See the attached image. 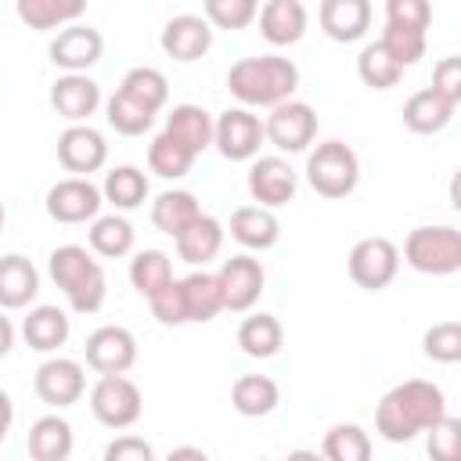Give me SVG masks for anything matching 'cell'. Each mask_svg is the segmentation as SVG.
I'll use <instances>...</instances> for the list:
<instances>
[{
	"label": "cell",
	"mask_w": 461,
	"mask_h": 461,
	"mask_svg": "<svg viewBox=\"0 0 461 461\" xmlns=\"http://www.w3.org/2000/svg\"><path fill=\"white\" fill-rule=\"evenodd\" d=\"M432 90L439 97H447L450 104H461V58L457 54L436 61V68H432Z\"/></svg>",
	"instance_id": "47"
},
{
	"label": "cell",
	"mask_w": 461,
	"mask_h": 461,
	"mask_svg": "<svg viewBox=\"0 0 461 461\" xmlns=\"http://www.w3.org/2000/svg\"><path fill=\"white\" fill-rule=\"evenodd\" d=\"M212 32H216V29L205 22V14H173V18L162 25L158 43H162L166 58L191 65V61H198V58L209 54Z\"/></svg>",
	"instance_id": "17"
},
{
	"label": "cell",
	"mask_w": 461,
	"mask_h": 461,
	"mask_svg": "<svg viewBox=\"0 0 461 461\" xmlns=\"http://www.w3.org/2000/svg\"><path fill=\"white\" fill-rule=\"evenodd\" d=\"M151 457H155L151 443H144L140 436H130V432L104 447V461H151Z\"/></svg>",
	"instance_id": "48"
},
{
	"label": "cell",
	"mask_w": 461,
	"mask_h": 461,
	"mask_svg": "<svg viewBox=\"0 0 461 461\" xmlns=\"http://www.w3.org/2000/svg\"><path fill=\"white\" fill-rule=\"evenodd\" d=\"M58 162L72 176H90L108 162V144L104 133L94 130L90 122H68L58 137Z\"/></svg>",
	"instance_id": "15"
},
{
	"label": "cell",
	"mask_w": 461,
	"mask_h": 461,
	"mask_svg": "<svg viewBox=\"0 0 461 461\" xmlns=\"http://www.w3.org/2000/svg\"><path fill=\"white\" fill-rule=\"evenodd\" d=\"M357 76H360V83L371 86V90H393V86L400 83L403 68H400V65L385 54V47L375 40V43H367V47L360 50V58H357Z\"/></svg>",
	"instance_id": "40"
},
{
	"label": "cell",
	"mask_w": 461,
	"mask_h": 461,
	"mask_svg": "<svg viewBox=\"0 0 461 461\" xmlns=\"http://www.w3.org/2000/svg\"><path fill=\"white\" fill-rule=\"evenodd\" d=\"M321 454H324L328 461H367V457H371V439H367V432H364L360 425L339 421V425H331V429L324 432Z\"/></svg>",
	"instance_id": "35"
},
{
	"label": "cell",
	"mask_w": 461,
	"mask_h": 461,
	"mask_svg": "<svg viewBox=\"0 0 461 461\" xmlns=\"http://www.w3.org/2000/svg\"><path fill=\"white\" fill-rule=\"evenodd\" d=\"M202 11H205V22L212 29H245L256 22L259 14V0H202Z\"/></svg>",
	"instance_id": "42"
},
{
	"label": "cell",
	"mask_w": 461,
	"mask_h": 461,
	"mask_svg": "<svg viewBox=\"0 0 461 461\" xmlns=\"http://www.w3.org/2000/svg\"><path fill=\"white\" fill-rule=\"evenodd\" d=\"M295 86H299V68L292 58H281V54L241 58L227 72V90L245 108H274L288 101Z\"/></svg>",
	"instance_id": "2"
},
{
	"label": "cell",
	"mask_w": 461,
	"mask_h": 461,
	"mask_svg": "<svg viewBox=\"0 0 461 461\" xmlns=\"http://www.w3.org/2000/svg\"><path fill=\"white\" fill-rule=\"evenodd\" d=\"M385 22L425 32L432 22V4L429 0H385Z\"/></svg>",
	"instance_id": "46"
},
{
	"label": "cell",
	"mask_w": 461,
	"mask_h": 461,
	"mask_svg": "<svg viewBox=\"0 0 461 461\" xmlns=\"http://www.w3.org/2000/svg\"><path fill=\"white\" fill-rule=\"evenodd\" d=\"M249 194L256 205H267V209H281L295 198V187H299V176L295 169L288 166L285 155H259L252 158L249 166Z\"/></svg>",
	"instance_id": "13"
},
{
	"label": "cell",
	"mask_w": 461,
	"mask_h": 461,
	"mask_svg": "<svg viewBox=\"0 0 461 461\" xmlns=\"http://www.w3.org/2000/svg\"><path fill=\"white\" fill-rule=\"evenodd\" d=\"M104 194L97 184H90V176H65L47 191V216L58 223H86L101 212Z\"/></svg>",
	"instance_id": "14"
},
{
	"label": "cell",
	"mask_w": 461,
	"mask_h": 461,
	"mask_svg": "<svg viewBox=\"0 0 461 461\" xmlns=\"http://www.w3.org/2000/svg\"><path fill=\"white\" fill-rule=\"evenodd\" d=\"M68 335H72V324H68V313L61 306H47V303L43 306H32L25 313V321H22V339L36 353L61 349L68 342Z\"/></svg>",
	"instance_id": "22"
},
{
	"label": "cell",
	"mask_w": 461,
	"mask_h": 461,
	"mask_svg": "<svg viewBox=\"0 0 461 461\" xmlns=\"http://www.w3.org/2000/svg\"><path fill=\"white\" fill-rule=\"evenodd\" d=\"M425 432H429L425 450H429L432 461H457L461 457V421L454 414H443Z\"/></svg>",
	"instance_id": "44"
},
{
	"label": "cell",
	"mask_w": 461,
	"mask_h": 461,
	"mask_svg": "<svg viewBox=\"0 0 461 461\" xmlns=\"http://www.w3.org/2000/svg\"><path fill=\"white\" fill-rule=\"evenodd\" d=\"M50 61L65 72H86L101 61L104 54V36L94 29V25H83V22H72L65 29H58V36L50 40L47 47Z\"/></svg>",
	"instance_id": "16"
},
{
	"label": "cell",
	"mask_w": 461,
	"mask_h": 461,
	"mask_svg": "<svg viewBox=\"0 0 461 461\" xmlns=\"http://www.w3.org/2000/svg\"><path fill=\"white\" fill-rule=\"evenodd\" d=\"M223 223L216 220V216H209V212H202L191 227H184L173 241H176V256L184 259V263H191V267H205L209 259H216L220 256V249H223Z\"/></svg>",
	"instance_id": "24"
},
{
	"label": "cell",
	"mask_w": 461,
	"mask_h": 461,
	"mask_svg": "<svg viewBox=\"0 0 461 461\" xmlns=\"http://www.w3.org/2000/svg\"><path fill=\"white\" fill-rule=\"evenodd\" d=\"M40 292V270L32 259L7 252L0 256V310H22L36 299Z\"/></svg>",
	"instance_id": "23"
},
{
	"label": "cell",
	"mask_w": 461,
	"mask_h": 461,
	"mask_svg": "<svg viewBox=\"0 0 461 461\" xmlns=\"http://www.w3.org/2000/svg\"><path fill=\"white\" fill-rule=\"evenodd\" d=\"M90 411L104 429H130L144 414V396L126 375H101L90 389Z\"/></svg>",
	"instance_id": "6"
},
{
	"label": "cell",
	"mask_w": 461,
	"mask_h": 461,
	"mask_svg": "<svg viewBox=\"0 0 461 461\" xmlns=\"http://www.w3.org/2000/svg\"><path fill=\"white\" fill-rule=\"evenodd\" d=\"M263 137L281 151V155H299L317 140V112L306 101H281L270 108L263 119Z\"/></svg>",
	"instance_id": "7"
},
{
	"label": "cell",
	"mask_w": 461,
	"mask_h": 461,
	"mask_svg": "<svg viewBox=\"0 0 461 461\" xmlns=\"http://www.w3.org/2000/svg\"><path fill=\"white\" fill-rule=\"evenodd\" d=\"M173 277V263L162 249H140L133 259H130V285L137 288V295H155L166 281Z\"/></svg>",
	"instance_id": "39"
},
{
	"label": "cell",
	"mask_w": 461,
	"mask_h": 461,
	"mask_svg": "<svg viewBox=\"0 0 461 461\" xmlns=\"http://www.w3.org/2000/svg\"><path fill=\"white\" fill-rule=\"evenodd\" d=\"M119 90L130 94L133 101H140L144 108H151L155 115H158V112L166 108V101H169V83H166V76H162L158 68H151V65L130 68V72L122 76Z\"/></svg>",
	"instance_id": "36"
},
{
	"label": "cell",
	"mask_w": 461,
	"mask_h": 461,
	"mask_svg": "<svg viewBox=\"0 0 461 461\" xmlns=\"http://www.w3.org/2000/svg\"><path fill=\"white\" fill-rule=\"evenodd\" d=\"M11 346H14V324L0 313V360L11 353Z\"/></svg>",
	"instance_id": "50"
},
{
	"label": "cell",
	"mask_w": 461,
	"mask_h": 461,
	"mask_svg": "<svg viewBox=\"0 0 461 461\" xmlns=\"http://www.w3.org/2000/svg\"><path fill=\"white\" fill-rule=\"evenodd\" d=\"M148 306H151V317L166 328H176V324H187V313H184V292H180V281L169 277L155 295H148Z\"/></svg>",
	"instance_id": "45"
},
{
	"label": "cell",
	"mask_w": 461,
	"mask_h": 461,
	"mask_svg": "<svg viewBox=\"0 0 461 461\" xmlns=\"http://www.w3.org/2000/svg\"><path fill=\"white\" fill-rule=\"evenodd\" d=\"M169 457H205V450L202 447H176Z\"/></svg>",
	"instance_id": "51"
},
{
	"label": "cell",
	"mask_w": 461,
	"mask_h": 461,
	"mask_svg": "<svg viewBox=\"0 0 461 461\" xmlns=\"http://www.w3.org/2000/svg\"><path fill=\"white\" fill-rule=\"evenodd\" d=\"M306 180L321 198H346L360 184V158L342 140H321L306 155Z\"/></svg>",
	"instance_id": "5"
},
{
	"label": "cell",
	"mask_w": 461,
	"mask_h": 461,
	"mask_svg": "<svg viewBox=\"0 0 461 461\" xmlns=\"http://www.w3.org/2000/svg\"><path fill=\"white\" fill-rule=\"evenodd\" d=\"M447 414V396L436 382L407 378L393 385L378 407H375V432L385 443H411L418 432H425L432 421Z\"/></svg>",
	"instance_id": "1"
},
{
	"label": "cell",
	"mask_w": 461,
	"mask_h": 461,
	"mask_svg": "<svg viewBox=\"0 0 461 461\" xmlns=\"http://www.w3.org/2000/svg\"><path fill=\"white\" fill-rule=\"evenodd\" d=\"M4 216H7V212H4V202H0V234H4Z\"/></svg>",
	"instance_id": "52"
},
{
	"label": "cell",
	"mask_w": 461,
	"mask_h": 461,
	"mask_svg": "<svg viewBox=\"0 0 461 461\" xmlns=\"http://www.w3.org/2000/svg\"><path fill=\"white\" fill-rule=\"evenodd\" d=\"M50 108L68 122H86L101 108V86L86 72H65L50 86Z\"/></svg>",
	"instance_id": "18"
},
{
	"label": "cell",
	"mask_w": 461,
	"mask_h": 461,
	"mask_svg": "<svg viewBox=\"0 0 461 461\" xmlns=\"http://www.w3.org/2000/svg\"><path fill=\"white\" fill-rule=\"evenodd\" d=\"M180 292H184L187 324H205V321H212L223 310L216 274H209V270H194V274L180 277Z\"/></svg>",
	"instance_id": "32"
},
{
	"label": "cell",
	"mask_w": 461,
	"mask_h": 461,
	"mask_svg": "<svg viewBox=\"0 0 461 461\" xmlns=\"http://www.w3.org/2000/svg\"><path fill=\"white\" fill-rule=\"evenodd\" d=\"M11 425H14V400L0 389V447L7 443V432H11Z\"/></svg>",
	"instance_id": "49"
},
{
	"label": "cell",
	"mask_w": 461,
	"mask_h": 461,
	"mask_svg": "<svg viewBox=\"0 0 461 461\" xmlns=\"http://www.w3.org/2000/svg\"><path fill=\"white\" fill-rule=\"evenodd\" d=\"M25 447H29L32 461H65L76 447V436H72V425L61 414H43L29 425Z\"/></svg>",
	"instance_id": "25"
},
{
	"label": "cell",
	"mask_w": 461,
	"mask_h": 461,
	"mask_svg": "<svg viewBox=\"0 0 461 461\" xmlns=\"http://www.w3.org/2000/svg\"><path fill=\"white\" fill-rule=\"evenodd\" d=\"M403 263L429 277H447L461 270V234L450 223L414 227L403 238Z\"/></svg>",
	"instance_id": "4"
},
{
	"label": "cell",
	"mask_w": 461,
	"mask_h": 461,
	"mask_svg": "<svg viewBox=\"0 0 461 461\" xmlns=\"http://www.w3.org/2000/svg\"><path fill=\"white\" fill-rule=\"evenodd\" d=\"M238 346H241L245 357L270 360L285 346V328H281V321L274 313H249L238 324Z\"/></svg>",
	"instance_id": "29"
},
{
	"label": "cell",
	"mask_w": 461,
	"mask_h": 461,
	"mask_svg": "<svg viewBox=\"0 0 461 461\" xmlns=\"http://www.w3.org/2000/svg\"><path fill=\"white\" fill-rule=\"evenodd\" d=\"M421 349L436 364H457L461 360V324L457 321H439L425 331Z\"/></svg>",
	"instance_id": "43"
},
{
	"label": "cell",
	"mask_w": 461,
	"mask_h": 461,
	"mask_svg": "<svg viewBox=\"0 0 461 461\" xmlns=\"http://www.w3.org/2000/svg\"><path fill=\"white\" fill-rule=\"evenodd\" d=\"M454 112H457V104H450L432 86H425V90H414L407 97V104H403V126L411 133H439V130H447V122L454 119Z\"/></svg>",
	"instance_id": "28"
},
{
	"label": "cell",
	"mask_w": 461,
	"mask_h": 461,
	"mask_svg": "<svg viewBox=\"0 0 461 461\" xmlns=\"http://www.w3.org/2000/svg\"><path fill=\"white\" fill-rule=\"evenodd\" d=\"M14 14L22 25L36 32L65 29L86 14V0H14Z\"/></svg>",
	"instance_id": "26"
},
{
	"label": "cell",
	"mask_w": 461,
	"mask_h": 461,
	"mask_svg": "<svg viewBox=\"0 0 461 461\" xmlns=\"http://www.w3.org/2000/svg\"><path fill=\"white\" fill-rule=\"evenodd\" d=\"M317 22L328 40L357 43L371 29V0H321Z\"/></svg>",
	"instance_id": "20"
},
{
	"label": "cell",
	"mask_w": 461,
	"mask_h": 461,
	"mask_svg": "<svg viewBox=\"0 0 461 461\" xmlns=\"http://www.w3.org/2000/svg\"><path fill=\"white\" fill-rule=\"evenodd\" d=\"M47 270L76 313H97L104 306V295H108L104 267L83 245H58L47 259Z\"/></svg>",
	"instance_id": "3"
},
{
	"label": "cell",
	"mask_w": 461,
	"mask_h": 461,
	"mask_svg": "<svg viewBox=\"0 0 461 461\" xmlns=\"http://www.w3.org/2000/svg\"><path fill=\"white\" fill-rule=\"evenodd\" d=\"M216 285H220L223 310L245 313V310H252L259 303L263 285H267V270H263V263L256 256L241 252V256L223 259V267L216 270Z\"/></svg>",
	"instance_id": "10"
},
{
	"label": "cell",
	"mask_w": 461,
	"mask_h": 461,
	"mask_svg": "<svg viewBox=\"0 0 461 461\" xmlns=\"http://www.w3.org/2000/svg\"><path fill=\"white\" fill-rule=\"evenodd\" d=\"M104 119H108V126H112L115 133H122V137H140V133L151 130L155 112L144 108L140 101H133L130 94L115 90V94L108 97V104H104Z\"/></svg>",
	"instance_id": "37"
},
{
	"label": "cell",
	"mask_w": 461,
	"mask_h": 461,
	"mask_svg": "<svg viewBox=\"0 0 461 461\" xmlns=\"http://www.w3.org/2000/svg\"><path fill=\"white\" fill-rule=\"evenodd\" d=\"M83 357L86 367H94L97 375H126L137 364V339L122 324H104L86 335Z\"/></svg>",
	"instance_id": "11"
},
{
	"label": "cell",
	"mask_w": 461,
	"mask_h": 461,
	"mask_svg": "<svg viewBox=\"0 0 461 461\" xmlns=\"http://www.w3.org/2000/svg\"><path fill=\"white\" fill-rule=\"evenodd\" d=\"M166 133L198 158L205 148H212V115L202 104H173L166 115Z\"/></svg>",
	"instance_id": "27"
},
{
	"label": "cell",
	"mask_w": 461,
	"mask_h": 461,
	"mask_svg": "<svg viewBox=\"0 0 461 461\" xmlns=\"http://www.w3.org/2000/svg\"><path fill=\"white\" fill-rule=\"evenodd\" d=\"M198 216H202V205H198V198L191 191H176L173 187V191H162L151 202V223H155V230H162L169 238H176L184 227H191Z\"/></svg>",
	"instance_id": "33"
},
{
	"label": "cell",
	"mask_w": 461,
	"mask_h": 461,
	"mask_svg": "<svg viewBox=\"0 0 461 461\" xmlns=\"http://www.w3.org/2000/svg\"><path fill=\"white\" fill-rule=\"evenodd\" d=\"M378 43L385 47V54H389L400 68H411V65H418V61L425 58V32H421V29H403V25H389V22H385Z\"/></svg>",
	"instance_id": "41"
},
{
	"label": "cell",
	"mask_w": 461,
	"mask_h": 461,
	"mask_svg": "<svg viewBox=\"0 0 461 461\" xmlns=\"http://www.w3.org/2000/svg\"><path fill=\"white\" fill-rule=\"evenodd\" d=\"M32 389H36V396H40L47 407L61 411V407H72V403L83 400V393H86V371H83L79 360L50 357V360H43V364L36 367Z\"/></svg>",
	"instance_id": "12"
},
{
	"label": "cell",
	"mask_w": 461,
	"mask_h": 461,
	"mask_svg": "<svg viewBox=\"0 0 461 461\" xmlns=\"http://www.w3.org/2000/svg\"><path fill=\"white\" fill-rule=\"evenodd\" d=\"M101 194H104V202L115 205L119 212H130V209L144 205V198H148V176H144V169H137V166H115V169L104 173Z\"/></svg>",
	"instance_id": "34"
},
{
	"label": "cell",
	"mask_w": 461,
	"mask_h": 461,
	"mask_svg": "<svg viewBox=\"0 0 461 461\" xmlns=\"http://www.w3.org/2000/svg\"><path fill=\"white\" fill-rule=\"evenodd\" d=\"M133 223L126 220V216H119V212H108V216H94L90 220V230H86V241H90V249L97 252V256H104V259H122V256H130L133 252Z\"/></svg>",
	"instance_id": "31"
},
{
	"label": "cell",
	"mask_w": 461,
	"mask_h": 461,
	"mask_svg": "<svg viewBox=\"0 0 461 461\" xmlns=\"http://www.w3.org/2000/svg\"><path fill=\"white\" fill-rule=\"evenodd\" d=\"M191 166H194V155H191L180 140H173L166 130L148 144V169H151L155 176H162V180H180V176H187Z\"/></svg>",
	"instance_id": "38"
},
{
	"label": "cell",
	"mask_w": 461,
	"mask_h": 461,
	"mask_svg": "<svg viewBox=\"0 0 461 461\" xmlns=\"http://www.w3.org/2000/svg\"><path fill=\"white\" fill-rule=\"evenodd\" d=\"M227 230H230V238H234L241 249H249V252H267V249H274L277 238H281V220H277L274 209H267V205H238V209L230 212Z\"/></svg>",
	"instance_id": "21"
},
{
	"label": "cell",
	"mask_w": 461,
	"mask_h": 461,
	"mask_svg": "<svg viewBox=\"0 0 461 461\" xmlns=\"http://www.w3.org/2000/svg\"><path fill=\"white\" fill-rule=\"evenodd\" d=\"M263 119L252 108H227L212 119V148L230 162H249L263 144Z\"/></svg>",
	"instance_id": "8"
},
{
	"label": "cell",
	"mask_w": 461,
	"mask_h": 461,
	"mask_svg": "<svg viewBox=\"0 0 461 461\" xmlns=\"http://www.w3.org/2000/svg\"><path fill=\"white\" fill-rule=\"evenodd\" d=\"M349 277L357 288L364 292H382L393 285L396 270H400V249L389 241V238H360L353 249H349Z\"/></svg>",
	"instance_id": "9"
},
{
	"label": "cell",
	"mask_w": 461,
	"mask_h": 461,
	"mask_svg": "<svg viewBox=\"0 0 461 461\" xmlns=\"http://www.w3.org/2000/svg\"><path fill=\"white\" fill-rule=\"evenodd\" d=\"M256 18H259V36L270 47L299 43L306 36V25H310V14H306L303 0H267Z\"/></svg>",
	"instance_id": "19"
},
{
	"label": "cell",
	"mask_w": 461,
	"mask_h": 461,
	"mask_svg": "<svg viewBox=\"0 0 461 461\" xmlns=\"http://www.w3.org/2000/svg\"><path fill=\"white\" fill-rule=\"evenodd\" d=\"M230 403L245 418H267L281 403V389L270 375H241L230 385Z\"/></svg>",
	"instance_id": "30"
}]
</instances>
